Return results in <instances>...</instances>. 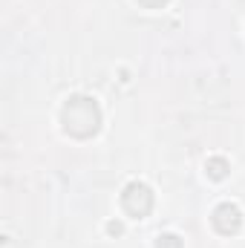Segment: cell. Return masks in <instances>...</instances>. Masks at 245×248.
Masks as SVG:
<instances>
[{
	"mask_svg": "<svg viewBox=\"0 0 245 248\" xmlns=\"http://www.w3.org/2000/svg\"><path fill=\"white\" fill-rule=\"evenodd\" d=\"M63 133L72 139H92L101 130V107L90 95H69L61 107Z\"/></svg>",
	"mask_w": 245,
	"mask_h": 248,
	"instance_id": "cell-1",
	"label": "cell"
},
{
	"mask_svg": "<svg viewBox=\"0 0 245 248\" xmlns=\"http://www.w3.org/2000/svg\"><path fill=\"white\" fill-rule=\"evenodd\" d=\"M153 202H156V196H153L150 185H144V182H130L122 190V208L133 219H144L153 211Z\"/></svg>",
	"mask_w": 245,
	"mask_h": 248,
	"instance_id": "cell-2",
	"label": "cell"
},
{
	"mask_svg": "<svg viewBox=\"0 0 245 248\" xmlns=\"http://www.w3.org/2000/svg\"><path fill=\"white\" fill-rule=\"evenodd\" d=\"M211 225H214L222 237L240 234V228H243V211H240V205H234V202H219V205L214 208V214H211Z\"/></svg>",
	"mask_w": 245,
	"mask_h": 248,
	"instance_id": "cell-3",
	"label": "cell"
},
{
	"mask_svg": "<svg viewBox=\"0 0 245 248\" xmlns=\"http://www.w3.org/2000/svg\"><path fill=\"white\" fill-rule=\"evenodd\" d=\"M228 170H231V165H228V159H222V156H211L208 165H205V173H208V179H214V182L225 179Z\"/></svg>",
	"mask_w": 245,
	"mask_h": 248,
	"instance_id": "cell-4",
	"label": "cell"
},
{
	"mask_svg": "<svg viewBox=\"0 0 245 248\" xmlns=\"http://www.w3.org/2000/svg\"><path fill=\"white\" fill-rule=\"evenodd\" d=\"M156 248H184V246H182V237H176V234H159Z\"/></svg>",
	"mask_w": 245,
	"mask_h": 248,
	"instance_id": "cell-5",
	"label": "cell"
},
{
	"mask_svg": "<svg viewBox=\"0 0 245 248\" xmlns=\"http://www.w3.org/2000/svg\"><path fill=\"white\" fill-rule=\"evenodd\" d=\"M138 3H141L144 9H165L170 0H138Z\"/></svg>",
	"mask_w": 245,
	"mask_h": 248,
	"instance_id": "cell-6",
	"label": "cell"
},
{
	"mask_svg": "<svg viewBox=\"0 0 245 248\" xmlns=\"http://www.w3.org/2000/svg\"><path fill=\"white\" fill-rule=\"evenodd\" d=\"M107 231H110V234H122V222H110Z\"/></svg>",
	"mask_w": 245,
	"mask_h": 248,
	"instance_id": "cell-7",
	"label": "cell"
}]
</instances>
